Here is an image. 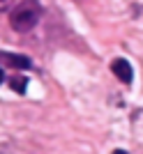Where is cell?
<instances>
[{"mask_svg":"<svg viewBox=\"0 0 143 154\" xmlns=\"http://www.w3.org/2000/svg\"><path fill=\"white\" fill-rule=\"evenodd\" d=\"M42 19V5L37 0H23L9 12V26L16 32H30Z\"/></svg>","mask_w":143,"mask_h":154,"instance_id":"6da1fadb","label":"cell"},{"mask_svg":"<svg viewBox=\"0 0 143 154\" xmlns=\"http://www.w3.org/2000/svg\"><path fill=\"white\" fill-rule=\"evenodd\" d=\"M111 71L116 74L118 81H122L125 85L132 83V78H134V71H132V64L127 62L125 58H116L113 62H111Z\"/></svg>","mask_w":143,"mask_h":154,"instance_id":"7a4b0ae2","label":"cell"},{"mask_svg":"<svg viewBox=\"0 0 143 154\" xmlns=\"http://www.w3.org/2000/svg\"><path fill=\"white\" fill-rule=\"evenodd\" d=\"M0 62L12 67V69H30L33 67V60L30 58L19 55V53H7V51H0Z\"/></svg>","mask_w":143,"mask_h":154,"instance_id":"3957f363","label":"cell"},{"mask_svg":"<svg viewBox=\"0 0 143 154\" xmlns=\"http://www.w3.org/2000/svg\"><path fill=\"white\" fill-rule=\"evenodd\" d=\"M9 88H12L14 92L23 94V92H26V88H28V78H26V76H19V74H16V76L9 78Z\"/></svg>","mask_w":143,"mask_h":154,"instance_id":"277c9868","label":"cell"},{"mask_svg":"<svg viewBox=\"0 0 143 154\" xmlns=\"http://www.w3.org/2000/svg\"><path fill=\"white\" fill-rule=\"evenodd\" d=\"M16 0H0V12H9Z\"/></svg>","mask_w":143,"mask_h":154,"instance_id":"5b68a950","label":"cell"},{"mask_svg":"<svg viewBox=\"0 0 143 154\" xmlns=\"http://www.w3.org/2000/svg\"><path fill=\"white\" fill-rule=\"evenodd\" d=\"M2 81H5V74H2V69H0V83H2Z\"/></svg>","mask_w":143,"mask_h":154,"instance_id":"8992f818","label":"cell"}]
</instances>
